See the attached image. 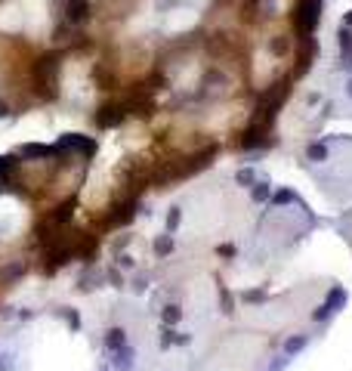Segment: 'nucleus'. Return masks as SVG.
Here are the masks:
<instances>
[{"instance_id":"f03ea898","label":"nucleus","mask_w":352,"mask_h":371,"mask_svg":"<svg viewBox=\"0 0 352 371\" xmlns=\"http://www.w3.org/2000/svg\"><path fill=\"white\" fill-rule=\"evenodd\" d=\"M68 22H84L87 13H90V6H87V0H68Z\"/></svg>"},{"instance_id":"f257e3e1","label":"nucleus","mask_w":352,"mask_h":371,"mask_svg":"<svg viewBox=\"0 0 352 371\" xmlns=\"http://www.w3.org/2000/svg\"><path fill=\"white\" fill-rule=\"evenodd\" d=\"M315 19H318V0H303L300 3V31H306L315 25Z\"/></svg>"}]
</instances>
